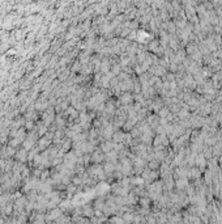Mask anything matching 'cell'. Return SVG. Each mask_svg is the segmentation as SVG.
<instances>
[{
    "label": "cell",
    "mask_w": 222,
    "mask_h": 224,
    "mask_svg": "<svg viewBox=\"0 0 222 224\" xmlns=\"http://www.w3.org/2000/svg\"><path fill=\"white\" fill-rule=\"evenodd\" d=\"M16 159L20 161H26L28 160V153H26V149H21L16 153Z\"/></svg>",
    "instance_id": "1"
},
{
    "label": "cell",
    "mask_w": 222,
    "mask_h": 224,
    "mask_svg": "<svg viewBox=\"0 0 222 224\" xmlns=\"http://www.w3.org/2000/svg\"><path fill=\"white\" fill-rule=\"evenodd\" d=\"M25 127H26V129H28V130H32V127H33V123H32V122H30V121H29V122H26Z\"/></svg>",
    "instance_id": "2"
}]
</instances>
